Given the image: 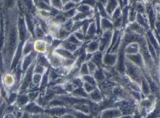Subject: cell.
Here are the masks:
<instances>
[{
	"instance_id": "cell-31",
	"label": "cell",
	"mask_w": 160,
	"mask_h": 118,
	"mask_svg": "<svg viewBox=\"0 0 160 118\" xmlns=\"http://www.w3.org/2000/svg\"><path fill=\"white\" fill-rule=\"evenodd\" d=\"M84 86L85 87V89L87 91H88V92L91 91L93 89V85H92L90 84H89V83H88V82H85L84 84Z\"/></svg>"
},
{
	"instance_id": "cell-37",
	"label": "cell",
	"mask_w": 160,
	"mask_h": 118,
	"mask_svg": "<svg viewBox=\"0 0 160 118\" xmlns=\"http://www.w3.org/2000/svg\"><path fill=\"white\" fill-rule=\"evenodd\" d=\"M32 44H28L26 47H25V54H27L29 52H30L31 50L32 49Z\"/></svg>"
},
{
	"instance_id": "cell-36",
	"label": "cell",
	"mask_w": 160,
	"mask_h": 118,
	"mask_svg": "<svg viewBox=\"0 0 160 118\" xmlns=\"http://www.w3.org/2000/svg\"><path fill=\"white\" fill-rule=\"evenodd\" d=\"M83 4H87L89 6H93L94 5H95V4L96 3V2L95 1H83V2L82 3Z\"/></svg>"
},
{
	"instance_id": "cell-11",
	"label": "cell",
	"mask_w": 160,
	"mask_h": 118,
	"mask_svg": "<svg viewBox=\"0 0 160 118\" xmlns=\"http://www.w3.org/2000/svg\"><path fill=\"white\" fill-rule=\"evenodd\" d=\"M101 25L102 29L103 30H109L113 26V25L110 20L106 18H102L101 22Z\"/></svg>"
},
{
	"instance_id": "cell-5",
	"label": "cell",
	"mask_w": 160,
	"mask_h": 118,
	"mask_svg": "<svg viewBox=\"0 0 160 118\" xmlns=\"http://www.w3.org/2000/svg\"><path fill=\"white\" fill-rule=\"evenodd\" d=\"M85 48L86 51H87L88 54H92L91 53L96 52L97 50L99 48V42L98 43L96 40L93 41L89 43Z\"/></svg>"
},
{
	"instance_id": "cell-4",
	"label": "cell",
	"mask_w": 160,
	"mask_h": 118,
	"mask_svg": "<svg viewBox=\"0 0 160 118\" xmlns=\"http://www.w3.org/2000/svg\"><path fill=\"white\" fill-rule=\"evenodd\" d=\"M55 53L59 54L62 57L65 59H75V57L70 52L64 49L63 48H59L55 50Z\"/></svg>"
},
{
	"instance_id": "cell-7",
	"label": "cell",
	"mask_w": 160,
	"mask_h": 118,
	"mask_svg": "<svg viewBox=\"0 0 160 118\" xmlns=\"http://www.w3.org/2000/svg\"><path fill=\"white\" fill-rule=\"evenodd\" d=\"M103 55L100 52H96L95 54L92 55L91 59V61L94 63L96 66L100 67L103 61Z\"/></svg>"
},
{
	"instance_id": "cell-14",
	"label": "cell",
	"mask_w": 160,
	"mask_h": 118,
	"mask_svg": "<svg viewBox=\"0 0 160 118\" xmlns=\"http://www.w3.org/2000/svg\"><path fill=\"white\" fill-rule=\"evenodd\" d=\"M94 75L95 79L99 82L103 81L105 78V75L104 74L103 72L101 71L100 69H96V70L94 73Z\"/></svg>"
},
{
	"instance_id": "cell-26",
	"label": "cell",
	"mask_w": 160,
	"mask_h": 118,
	"mask_svg": "<svg viewBox=\"0 0 160 118\" xmlns=\"http://www.w3.org/2000/svg\"><path fill=\"white\" fill-rule=\"evenodd\" d=\"M74 35L80 41H82V40H84V39H85L84 34L83 33V32H82L76 31L75 33V35Z\"/></svg>"
},
{
	"instance_id": "cell-9",
	"label": "cell",
	"mask_w": 160,
	"mask_h": 118,
	"mask_svg": "<svg viewBox=\"0 0 160 118\" xmlns=\"http://www.w3.org/2000/svg\"><path fill=\"white\" fill-rule=\"evenodd\" d=\"M117 3L116 1H109L106 4L105 8V11L107 15H109L112 14L115 10V9L117 7Z\"/></svg>"
},
{
	"instance_id": "cell-29",
	"label": "cell",
	"mask_w": 160,
	"mask_h": 118,
	"mask_svg": "<svg viewBox=\"0 0 160 118\" xmlns=\"http://www.w3.org/2000/svg\"><path fill=\"white\" fill-rule=\"evenodd\" d=\"M31 75L29 74L27 76L26 78L25 79V81L24 82V84L23 85V89H25L27 86H28L30 82H31Z\"/></svg>"
},
{
	"instance_id": "cell-19",
	"label": "cell",
	"mask_w": 160,
	"mask_h": 118,
	"mask_svg": "<svg viewBox=\"0 0 160 118\" xmlns=\"http://www.w3.org/2000/svg\"><path fill=\"white\" fill-rule=\"evenodd\" d=\"M80 73L84 75H88L89 74V69L88 68L87 63H83L80 69Z\"/></svg>"
},
{
	"instance_id": "cell-18",
	"label": "cell",
	"mask_w": 160,
	"mask_h": 118,
	"mask_svg": "<svg viewBox=\"0 0 160 118\" xmlns=\"http://www.w3.org/2000/svg\"><path fill=\"white\" fill-rule=\"evenodd\" d=\"M34 57V54H32L25 59V61L24 62V64H23V69L24 70H25V69L28 67V66L30 64V63L31 62V61H32V59Z\"/></svg>"
},
{
	"instance_id": "cell-13",
	"label": "cell",
	"mask_w": 160,
	"mask_h": 118,
	"mask_svg": "<svg viewBox=\"0 0 160 118\" xmlns=\"http://www.w3.org/2000/svg\"><path fill=\"white\" fill-rule=\"evenodd\" d=\"M19 29L20 32V39L23 41L25 37V26L24 25V20L22 19H20L19 22Z\"/></svg>"
},
{
	"instance_id": "cell-35",
	"label": "cell",
	"mask_w": 160,
	"mask_h": 118,
	"mask_svg": "<svg viewBox=\"0 0 160 118\" xmlns=\"http://www.w3.org/2000/svg\"><path fill=\"white\" fill-rule=\"evenodd\" d=\"M61 43V41L58 39H55L52 43V47H56L59 46V45Z\"/></svg>"
},
{
	"instance_id": "cell-22",
	"label": "cell",
	"mask_w": 160,
	"mask_h": 118,
	"mask_svg": "<svg viewBox=\"0 0 160 118\" xmlns=\"http://www.w3.org/2000/svg\"><path fill=\"white\" fill-rule=\"evenodd\" d=\"M73 22L71 20H69L68 21H66L65 22L64 25V29L67 31L68 32H70L72 31L73 27Z\"/></svg>"
},
{
	"instance_id": "cell-12",
	"label": "cell",
	"mask_w": 160,
	"mask_h": 118,
	"mask_svg": "<svg viewBox=\"0 0 160 118\" xmlns=\"http://www.w3.org/2000/svg\"><path fill=\"white\" fill-rule=\"evenodd\" d=\"M97 28L96 27V24L95 22L92 21L89 25L88 30L87 31V33L88 35V36L90 37L94 36V34L96 32Z\"/></svg>"
},
{
	"instance_id": "cell-27",
	"label": "cell",
	"mask_w": 160,
	"mask_h": 118,
	"mask_svg": "<svg viewBox=\"0 0 160 118\" xmlns=\"http://www.w3.org/2000/svg\"><path fill=\"white\" fill-rule=\"evenodd\" d=\"M52 4L53 6L56 8L58 10H61L62 8V2H61L60 1H53L52 2Z\"/></svg>"
},
{
	"instance_id": "cell-2",
	"label": "cell",
	"mask_w": 160,
	"mask_h": 118,
	"mask_svg": "<svg viewBox=\"0 0 160 118\" xmlns=\"http://www.w3.org/2000/svg\"><path fill=\"white\" fill-rule=\"evenodd\" d=\"M48 59L50 61V64L55 68H59V67L63 63V58L56 53L55 54L50 53Z\"/></svg>"
},
{
	"instance_id": "cell-24",
	"label": "cell",
	"mask_w": 160,
	"mask_h": 118,
	"mask_svg": "<svg viewBox=\"0 0 160 118\" xmlns=\"http://www.w3.org/2000/svg\"><path fill=\"white\" fill-rule=\"evenodd\" d=\"M87 65H88V68L89 69V73H90L92 74H94L95 71L96 70V65L91 61H88V62L87 63Z\"/></svg>"
},
{
	"instance_id": "cell-39",
	"label": "cell",
	"mask_w": 160,
	"mask_h": 118,
	"mask_svg": "<svg viewBox=\"0 0 160 118\" xmlns=\"http://www.w3.org/2000/svg\"><path fill=\"white\" fill-rule=\"evenodd\" d=\"M28 100V98L26 97H22L20 99V102L22 104L25 103V102H27V101Z\"/></svg>"
},
{
	"instance_id": "cell-1",
	"label": "cell",
	"mask_w": 160,
	"mask_h": 118,
	"mask_svg": "<svg viewBox=\"0 0 160 118\" xmlns=\"http://www.w3.org/2000/svg\"><path fill=\"white\" fill-rule=\"evenodd\" d=\"M112 30L111 29L106 30L103 33L100 41L99 49L102 52L105 50L107 47H108L112 37Z\"/></svg>"
},
{
	"instance_id": "cell-30",
	"label": "cell",
	"mask_w": 160,
	"mask_h": 118,
	"mask_svg": "<svg viewBox=\"0 0 160 118\" xmlns=\"http://www.w3.org/2000/svg\"><path fill=\"white\" fill-rule=\"evenodd\" d=\"M27 23H28V25L29 28L31 32L33 33L34 27H33V23L32 21L31 18L28 15H27Z\"/></svg>"
},
{
	"instance_id": "cell-3",
	"label": "cell",
	"mask_w": 160,
	"mask_h": 118,
	"mask_svg": "<svg viewBox=\"0 0 160 118\" xmlns=\"http://www.w3.org/2000/svg\"><path fill=\"white\" fill-rule=\"evenodd\" d=\"M117 60V56L114 54H107L103 58V62L106 66L114 65Z\"/></svg>"
},
{
	"instance_id": "cell-28",
	"label": "cell",
	"mask_w": 160,
	"mask_h": 118,
	"mask_svg": "<svg viewBox=\"0 0 160 118\" xmlns=\"http://www.w3.org/2000/svg\"><path fill=\"white\" fill-rule=\"evenodd\" d=\"M91 97L94 100H99L101 98V95L98 90H96L91 94Z\"/></svg>"
},
{
	"instance_id": "cell-16",
	"label": "cell",
	"mask_w": 160,
	"mask_h": 118,
	"mask_svg": "<svg viewBox=\"0 0 160 118\" xmlns=\"http://www.w3.org/2000/svg\"><path fill=\"white\" fill-rule=\"evenodd\" d=\"M38 62H39V65H40L42 67L44 66L45 67H48L50 65L49 62L47 61L46 58L42 55H40L39 56Z\"/></svg>"
},
{
	"instance_id": "cell-8",
	"label": "cell",
	"mask_w": 160,
	"mask_h": 118,
	"mask_svg": "<svg viewBox=\"0 0 160 118\" xmlns=\"http://www.w3.org/2000/svg\"><path fill=\"white\" fill-rule=\"evenodd\" d=\"M77 10L79 11V12L83 13L84 14L86 15V16H89L92 14V11L90 9V6L85 4H82L79 6L77 8Z\"/></svg>"
},
{
	"instance_id": "cell-21",
	"label": "cell",
	"mask_w": 160,
	"mask_h": 118,
	"mask_svg": "<svg viewBox=\"0 0 160 118\" xmlns=\"http://www.w3.org/2000/svg\"><path fill=\"white\" fill-rule=\"evenodd\" d=\"M76 13V10L75 9H73L72 10H70L69 11H65L64 13H63V15L66 18H70L72 17H74Z\"/></svg>"
},
{
	"instance_id": "cell-25",
	"label": "cell",
	"mask_w": 160,
	"mask_h": 118,
	"mask_svg": "<svg viewBox=\"0 0 160 118\" xmlns=\"http://www.w3.org/2000/svg\"><path fill=\"white\" fill-rule=\"evenodd\" d=\"M75 5L74 3L70 2H68V3H67L64 5V7L63 8V11H69L73 9H74Z\"/></svg>"
},
{
	"instance_id": "cell-23",
	"label": "cell",
	"mask_w": 160,
	"mask_h": 118,
	"mask_svg": "<svg viewBox=\"0 0 160 118\" xmlns=\"http://www.w3.org/2000/svg\"><path fill=\"white\" fill-rule=\"evenodd\" d=\"M1 28L0 32V48L1 49L3 46L4 40V24L3 20H1Z\"/></svg>"
},
{
	"instance_id": "cell-17",
	"label": "cell",
	"mask_w": 160,
	"mask_h": 118,
	"mask_svg": "<svg viewBox=\"0 0 160 118\" xmlns=\"http://www.w3.org/2000/svg\"><path fill=\"white\" fill-rule=\"evenodd\" d=\"M68 42L70 43H72L74 45H75L76 46H81L82 45V42L79 41L78 39H77L75 36L74 35H70L69 36L68 39L67 40Z\"/></svg>"
},
{
	"instance_id": "cell-32",
	"label": "cell",
	"mask_w": 160,
	"mask_h": 118,
	"mask_svg": "<svg viewBox=\"0 0 160 118\" xmlns=\"http://www.w3.org/2000/svg\"><path fill=\"white\" fill-rule=\"evenodd\" d=\"M75 94L79 95L80 96H85L86 93L84 92V91L83 90L81 89H76L75 90V91L74 92Z\"/></svg>"
},
{
	"instance_id": "cell-6",
	"label": "cell",
	"mask_w": 160,
	"mask_h": 118,
	"mask_svg": "<svg viewBox=\"0 0 160 118\" xmlns=\"http://www.w3.org/2000/svg\"><path fill=\"white\" fill-rule=\"evenodd\" d=\"M17 41V33L15 29H13L11 32L10 37V44H9V49L11 53H12L14 50L16 45Z\"/></svg>"
},
{
	"instance_id": "cell-33",
	"label": "cell",
	"mask_w": 160,
	"mask_h": 118,
	"mask_svg": "<svg viewBox=\"0 0 160 118\" xmlns=\"http://www.w3.org/2000/svg\"><path fill=\"white\" fill-rule=\"evenodd\" d=\"M41 78V75L39 74H36L34 75V77H33L34 82L35 83H38L40 82Z\"/></svg>"
},
{
	"instance_id": "cell-40",
	"label": "cell",
	"mask_w": 160,
	"mask_h": 118,
	"mask_svg": "<svg viewBox=\"0 0 160 118\" xmlns=\"http://www.w3.org/2000/svg\"><path fill=\"white\" fill-rule=\"evenodd\" d=\"M3 68V61L1 54H0V70H2Z\"/></svg>"
},
{
	"instance_id": "cell-15",
	"label": "cell",
	"mask_w": 160,
	"mask_h": 118,
	"mask_svg": "<svg viewBox=\"0 0 160 118\" xmlns=\"http://www.w3.org/2000/svg\"><path fill=\"white\" fill-rule=\"evenodd\" d=\"M22 44H23V43L22 42L21 44L20 45L19 47H18L17 53V54H16V57L15 58L14 60V61H13V64H12V68H15V67L16 66V65H17V63H18V60H19V58L20 57V56H21V55Z\"/></svg>"
},
{
	"instance_id": "cell-20",
	"label": "cell",
	"mask_w": 160,
	"mask_h": 118,
	"mask_svg": "<svg viewBox=\"0 0 160 118\" xmlns=\"http://www.w3.org/2000/svg\"><path fill=\"white\" fill-rule=\"evenodd\" d=\"M83 78L86 81V82L91 84L93 86L96 85V80L92 76L89 75H84Z\"/></svg>"
},
{
	"instance_id": "cell-10",
	"label": "cell",
	"mask_w": 160,
	"mask_h": 118,
	"mask_svg": "<svg viewBox=\"0 0 160 118\" xmlns=\"http://www.w3.org/2000/svg\"><path fill=\"white\" fill-rule=\"evenodd\" d=\"M62 48L66 50L69 51V52H75V51L78 49L77 46L74 45L72 43H70L67 41H65L63 43H62Z\"/></svg>"
},
{
	"instance_id": "cell-38",
	"label": "cell",
	"mask_w": 160,
	"mask_h": 118,
	"mask_svg": "<svg viewBox=\"0 0 160 118\" xmlns=\"http://www.w3.org/2000/svg\"><path fill=\"white\" fill-rule=\"evenodd\" d=\"M37 34L38 36L39 37H43L44 36L43 32H42V31L39 28H38L37 30Z\"/></svg>"
},
{
	"instance_id": "cell-34",
	"label": "cell",
	"mask_w": 160,
	"mask_h": 118,
	"mask_svg": "<svg viewBox=\"0 0 160 118\" xmlns=\"http://www.w3.org/2000/svg\"><path fill=\"white\" fill-rule=\"evenodd\" d=\"M44 69L43 67L40 66V65H39V66H37L35 71L37 73H41V74L44 72Z\"/></svg>"
}]
</instances>
